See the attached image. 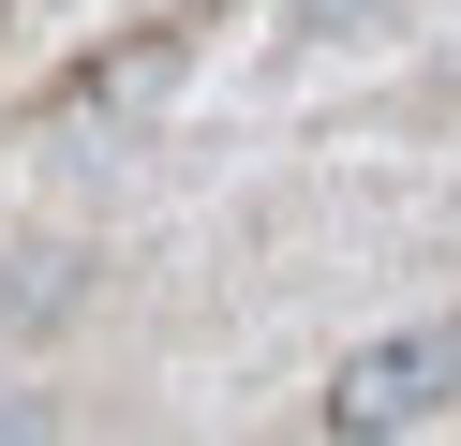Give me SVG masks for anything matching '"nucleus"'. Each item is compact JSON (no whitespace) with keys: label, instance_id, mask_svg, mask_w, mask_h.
I'll use <instances>...</instances> for the list:
<instances>
[{"label":"nucleus","instance_id":"3","mask_svg":"<svg viewBox=\"0 0 461 446\" xmlns=\"http://www.w3.org/2000/svg\"><path fill=\"white\" fill-rule=\"evenodd\" d=\"M90 297V268L75 253H31V283H0V327H45V313H75Z\"/></svg>","mask_w":461,"mask_h":446},{"label":"nucleus","instance_id":"1","mask_svg":"<svg viewBox=\"0 0 461 446\" xmlns=\"http://www.w3.org/2000/svg\"><path fill=\"white\" fill-rule=\"evenodd\" d=\"M447 402H461V313L387 327V342H357L328 372V432H417V416H447Z\"/></svg>","mask_w":461,"mask_h":446},{"label":"nucleus","instance_id":"4","mask_svg":"<svg viewBox=\"0 0 461 446\" xmlns=\"http://www.w3.org/2000/svg\"><path fill=\"white\" fill-rule=\"evenodd\" d=\"M387 15H402V0H298L312 45H357V30H387Z\"/></svg>","mask_w":461,"mask_h":446},{"label":"nucleus","instance_id":"2","mask_svg":"<svg viewBox=\"0 0 461 446\" xmlns=\"http://www.w3.org/2000/svg\"><path fill=\"white\" fill-rule=\"evenodd\" d=\"M164 75H179V30H149V45H120V59H75V75H60V105H45V134H90V119L149 105Z\"/></svg>","mask_w":461,"mask_h":446}]
</instances>
